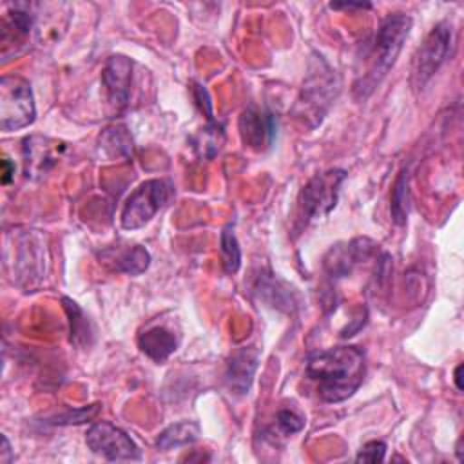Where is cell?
Here are the masks:
<instances>
[{
  "instance_id": "d6986e66",
  "label": "cell",
  "mask_w": 464,
  "mask_h": 464,
  "mask_svg": "<svg viewBox=\"0 0 464 464\" xmlns=\"http://www.w3.org/2000/svg\"><path fill=\"white\" fill-rule=\"evenodd\" d=\"M63 310L69 317V341L78 348H89L94 341V326L91 319L83 314L76 301L69 297H62Z\"/></svg>"
},
{
  "instance_id": "9c48e42d",
  "label": "cell",
  "mask_w": 464,
  "mask_h": 464,
  "mask_svg": "<svg viewBox=\"0 0 464 464\" xmlns=\"http://www.w3.org/2000/svg\"><path fill=\"white\" fill-rule=\"evenodd\" d=\"M85 442L94 455H100L109 462L141 459V451L138 444L129 437V433L107 420L94 422L87 430Z\"/></svg>"
},
{
  "instance_id": "f546056e",
  "label": "cell",
  "mask_w": 464,
  "mask_h": 464,
  "mask_svg": "<svg viewBox=\"0 0 464 464\" xmlns=\"http://www.w3.org/2000/svg\"><path fill=\"white\" fill-rule=\"evenodd\" d=\"M460 373H462V362L457 364L455 373H453V381H455V386H457L459 392H462V377H460Z\"/></svg>"
},
{
  "instance_id": "603a6c76",
  "label": "cell",
  "mask_w": 464,
  "mask_h": 464,
  "mask_svg": "<svg viewBox=\"0 0 464 464\" xmlns=\"http://www.w3.org/2000/svg\"><path fill=\"white\" fill-rule=\"evenodd\" d=\"M219 256L227 274H236L241 266V246L234 234V227L227 225L219 236Z\"/></svg>"
},
{
  "instance_id": "44dd1931",
  "label": "cell",
  "mask_w": 464,
  "mask_h": 464,
  "mask_svg": "<svg viewBox=\"0 0 464 464\" xmlns=\"http://www.w3.org/2000/svg\"><path fill=\"white\" fill-rule=\"evenodd\" d=\"M199 437V426L192 420H181L176 424H170L169 428H165L158 439H156V446L158 450H172V448H181L187 444L196 442Z\"/></svg>"
},
{
  "instance_id": "ffe728a7",
  "label": "cell",
  "mask_w": 464,
  "mask_h": 464,
  "mask_svg": "<svg viewBox=\"0 0 464 464\" xmlns=\"http://www.w3.org/2000/svg\"><path fill=\"white\" fill-rule=\"evenodd\" d=\"M410 172L408 167H404L392 188V196H390V214L395 225L402 227L408 221V214H410Z\"/></svg>"
},
{
  "instance_id": "7c38bea8",
  "label": "cell",
  "mask_w": 464,
  "mask_h": 464,
  "mask_svg": "<svg viewBox=\"0 0 464 464\" xmlns=\"http://www.w3.org/2000/svg\"><path fill=\"white\" fill-rule=\"evenodd\" d=\"M65 150V143L33 134L24 140L22 154H24V170L25 176L31 179L44 178L60 160Z\"/></svg>"
},
{
  "instance_id": "e0dca14e",
  "label": "cell",
  "mask_w": 464,
  "mask_h": 464,
  "mask_svg": "<svg viewBox=\"0 0 464 464\" xmlns=\"http://www.w3.org/2000/svg\"><path fill=\"white\" fill-rule=\"evenodd\" d=\"M178 335L165 324H150L138 335L140 350L154 362L167 361L178 350Z\"/></svg>"
},
{
  "instance_id": "3957f363",
  "label": "cell",
  "mask_w": 464,
  "mask_h": 464,
  "mask_svg": "<svg viewBox=\"0 0 464 464\" xmlns=\"http://www.w3.org/2000/svg\"><path fill=\"white\" fill-rule=\"evenodd\" d=\"M339 92V78L335 71L319 54H314L308 76L303 82L301 96L297 105L301 107L299 116L308 120L312 127L319 125L330 109L332 102Z\"/></svg>"
},
{
  "instance_id": "4fadbf2b",
  "label": "cell",
  "mask_w": 464,
  "mask_h": 464,
  "mask_svg": "<svg viewBox=\"0 0 464 464\" xmlns=\"http://www.w3.org/2000/svg\"><path fill=\"white\" fill-rule=\"evenodd\" d=\"M377 250V245L370 237H355L348 243L332 246L324 256V270L330 277H346L355 265L370 259Z\"/></svg>"
},
{
  "instance_id": "2e32d148",
  "label": "cell",
  "mask_w": 464,
  "mask_h": 464,
  "mask_svg": "<svg viewBox=\"0 0 464 464\" xmlns=\"http://www.w3.org/2000/svg\"><path fill=\"white\" fill-rule=\"evenodd\" d=\"M100 261L114 272L127 276H140L150 265V254L141 245H125V246H109L98 254Z\"/></svg>"
},
{
  "instance_id": "5bb4252c",
  "label": "cell",
  "mask_w": 464,
  "mask_h": 464,
  "mask_svg": "<svg viewBox=\"0 0 464 464\" xmlns=\"http://www.w3.org/2000/svg\"><path fill=\"white\" fill-rule=\"evenodd\" d=\"M132 80V60L125 54H112L107 58L102 71V85L109 103L121 111L129 103Z\"/></svg>"
},
{
  "instance_id": "83f0119b",
  "label": "cell",
  "mask_w": 464,
  "mask_h": 464,
  "mask_svg": "<svg viewBox=\"0 0 464 464\" xmlns=\"http://www.w3.org/2000/svg\"><path fill=\"white\" fill-rule=\"evenodd\" d=\"M13 451H11V444L7 440L5 435H2V453H0V462L2 464H9L13 460Z\"/></svg>"
},
{
  "instance_id": "7a4b0ae2",
  "label": "cell",
  "mask_w": 464,
  "mask_h": 464,
  "mask_svg": "<svg viewBox=\"0 0 464 464\" xmlns=\"http://www.w3.org/2000/svg\"><path fill=\"white\" fill-rule=\"evenodd\" d=\"M411 24L413 20L406 13H390L382 18L364 54L366 69L364 72L357 74L353 82V94L357 100L368 98L395 65L397 56L411 31Z\"/></svg>"
},
{
  "instance_id": "4316f807",
  "label": "cell",
  "mask_w": 464,
  "mask_h": 464,
  "mask_svg": "<svg viewBox=\"0 0 464 464\" xmlns=\"http://www.w3.org/2000/svg\"><path fill=\"white\" fill-rule=\"evenodd\" d=\"M14 178V163L9 158L2 160V183L7 185Z\"/></svg>"
},
{
  "instance_id": "30bf717a",
  "label": "cell",
  "mask_w": 464,
  "mask_h": 464,
  "mask_svg": "<svg viewBox=\"0 0 464 464\" xmlns=\"http://www.w3.org/2000/svg\"><path fill=\"white\" fill-rule=\"evenodd\" d=\"M36 4L14 2L7 4V11L2 14L0 22V44H2V62H7L11 56L27 44L29 34L36 29Z\"/></svg>"
},
{
  "instance_id": "ba28073f",
  "label": "cell",
  "mask_w": 464,
  "mask_h": 464,
  "mask_svg": "<svg viewBox=\"0 0 464 464\" xmlns=\"http://www.w3.org/2000/svg\"><path fill=\"white\" fill-rule=\"evenodd\" d=\"M47 270V245L45 236L38 230H27L16 236V250L13 248V274L16 281L33 286L45 277Z\"/></svg>"
},
{
  "instance_id": "5b68a950",
  "label": "cell",
  "mask_w": 464,
  "mask_h": 464,
  "mask_svg": "<svg viewBox=\"0 0 464 464\" xmlns=\"http://www.w3.org/2000/svg\"><path fill=\"white\" fill-rule=\"evenodd\" d=\"M174 188L167 179H147L140 183L125 199L120 214L123 230H138L145 227L170 199Z\"/></svg>"
},
{
  "instance_id": "d4e9b609",
  "label": "cell",
  "mask_w": 464,
  "mask_h": 464,
  "mask_svg": "<svg viewBox=\"0 0 464 464\" xmlns=\"http://www.w3.org/2000/svg\"><path fill=\"white\" fill-rule=\"evenodd\" d=\"M276 426L283 437H288L304 428V417L290 408H283L276 413Z\"/></svg>"
},
{
  "instance_id": "52a82bcc",
  "label": "cell",
  "mask_w": 464,
  "mask_h": 464,
  "mask_svg": "<svg viewBox=\"0 0 464 464\" xmlns=\"http://www.w3.org/2000/svg\"><path fill=\"white\" fill-rule=\"evenodd\" d=\"M453 45V25L450 22H439L424 38L413 56L411 87L422 91L435 76L439 67L446 62Z\"/></svg>"
},
{
  "instance_id": "277c9868",
  "label": "cell",
  "mask_w": 464,
  "mask_h": 464,
  "mask_svg": "<svg viewBox=\"0 0 464 464\" xmlns=\"http://www.w3.org/2000/svg\"><path fill=\"white\" fill-rule=\"evenodd\" d=\"M344 179V169H328L310 178L299 194V223L303 227L324 219L335 208Z\"/></svg>"
},
{
  "instance_id": "9a60e30c",
  "label": "cell",
  "mask_w": 464,
  "mask_h": 464,
  "mask_svg": "<svg viewBox=\"0 0 464 464\" xmlns=\"http://www.w3.org/2000/svg\"><path fill=\"white\" fill-rule=\"evenodd\" d=\"M259 364V350L254 346H241L237 348L225 370V382L228 390L236 395H246L250 392L256 370Z\"/></svg>"
},
{
  "instance_id": "8fae6325",
  "label": "cell",
  "mask_w": 464,
  "mask_h": 464,
  "mask_svg": "<svg viewBox=\"0 0 464 464\" xmlns=\"http://www.w3.org/2000/svg\"><path fill=\"white\" fill-rule=\"evenodd\" d=\"M239 136L245 147L263 152L277 136V118L268 109L248 105L239 116Z\"/></svg>"
},
{
  "instance_id": "484cf974",
  "label": "cell",
  "mask_w": 464,
  "mask_h": 464,
  "mask_svg": "<svg viewBox=\"0 0 464 464\" xmlns=\"http://www.w3.org/2000/svg\"><path fill=\"white\" fill-rule=\"evenodd\" d=\"M384 455H386V442L370 440L359 450V453L355 455V460L357 462H382Z\"/></svg>"
},
{
  "instance_id": "6da1fadb",
  "label": "cell",
  "mask_w": 464,
  "mask_h": 464,
  "mask_svg": "<svg viewBox=\"0 0 464 464\" xmlns=\"http://www.w3.org/2000/svg\"><path fill=\"white\" fill-rule=\"evenodd\" d=\"M364 353L357 346H332L314 352L306 361V377L324 402H343L362 384Z\"/></svg>"
},
{
  "instance_id": "ac0fdd59",
  "label": "cell",
  "mask_w": 464,
  "mask_h": 464,
  "mask_svg": "<svg viewBox=\"0 0 464 464\" xmlns=\"http://www.w3.org/2000/svg\"><path fill=\"white\" fill-rule=\"evenodd\" d=\"M256 294L261 301L277 310L292 312L295 306L294 290L274 274H259L256 281Z\"/></svg>"
},
{
  "instance_id": "8992f818",
  "label": "cell",
  "mask_w": 464,
  "mask_h": 464,
  "mask_svg": "<svg viewBox=\"0 0 464 464\" xmlns=\"http://www.w3.org/2000/svg\"><path fill=\"white\" fill-rule=\"evenodd\" d=\"M36 118L31 83L18 74H5L0 80V129L4 132L29 127Z\"/></svg>"
},
{
  "instance_id": "cb8c5ba5",
  "label": "cell",
  "mask_w": 464,
  "mask_h": 464,
  "mask_svg": "<svg viewBox=\"0 0 464 464\" xmlns=\"http://www.w3.org/2000/svg\"><path fill=\"white\" fill-rule=\"evenodd\" d=\"M102 404H91L87 408H80V410H67L56 417H53L49 422L51 424H58V426H71V424H83L89 422L91 419H94L100 411Z\"/></svg>"
},
{
  "instance_id": "f1b7e54d",
  "label": "cell",
  "mask_w": 464,
  "mask_h": 464,
  "mask_svg": "<svg viewBox=\"0 0 464 464\" xmlns=\"http://www.w3.org/2000/svg\"><path fill=\"white\" fill-rule=\"evenodd\" d=\"M370 4L362 2H339V4H330V9H370Z\"/></svg>"
},
{
  "instance_id": "7402d4cb",
  "label": "cell",
  "mask_w": 464,
  "mask_h": 464,
  "mask_svg": "<svg viewBox=\"0 0 464 464\" xmlns=\"http://www.w3.org/2000/svg\"><path fill=\"white\" fill-rule=\"evenodd\" d=\"M100 149L109 158H127L132 152V136L125 125H111L98 138Z\"/></svg>"
}]
</instances>
